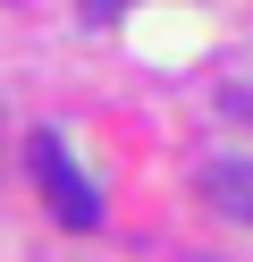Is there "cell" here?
Here are the masks:
<instances>
[{"mask_svg": "<svg viewBox=\"0 0 253 262\" xmlns=\"http://www.w3.org/2000/svg\"><path fill=\"white\" fill-rule=\"evenodd\" d=\"M84 17H118V0H84Z\"/></svg>", "mask_w": 253, "mask_h": 262, "instance_id": "3", "label": "cell"}, {"mask_svg": "<svg viewBox=\"0 0 253 262\" xmlns=\"http://www.w3.org/2000/svg\"><path fill=\"white\" fill-rule=\"evenodd\" d=\"M202 203L219 220L253 228V161H202Z\"/></svg>", "mask_w": 253, "mask_h": 262, "instance_id": "2", "label": "cell"}, {"mask_svg": "<svg viewBox=\"0 0 253 262\" xmlns=\"http://www.w3.org/2000/svg\"><path fill=\"white\" fill-rule=\"evenodd\" d=\"M26 169H34V186H42V203H51V220H59V228H101V194H93V178L67 161V144L51 136V127L26 144Z\"/></svg>", "mask_w": 253, "mask_h": 262, "instance_id": "1", "label": "cell"}]
</instances>
